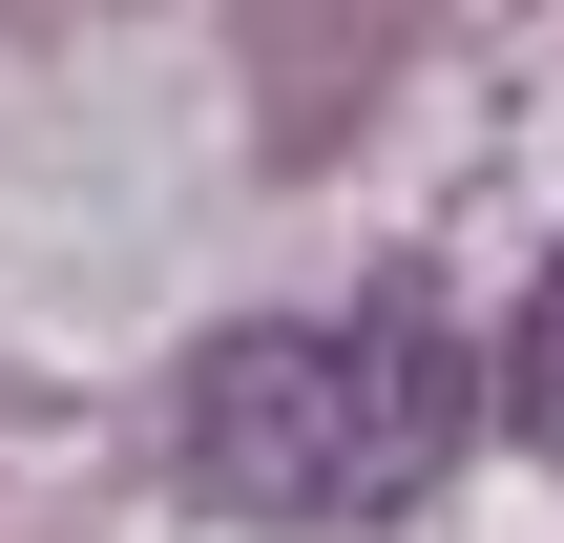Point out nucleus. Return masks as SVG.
I'll list each match as a JSON object with an SVG mask.
<instances>
[{"label":"nucleus","mask_w":564,"mask_h":543,"mask_svg":"<svg viewBox=\"0 0 564 543\" xmlns=\"http://www.w3.org/2000/svg\"><path fill=\"white\" fill-rule=\"evenodd\" d=\"M440 460H460V335H440V293L272 314V335L188 356V502H230V523L335 543V523H398Z\"/></svg>","instance_id":"1"},{"label":"nucleus","mask_w":564,"mask_h":543,"mask_svg":"<svg viewBox=\"0 0 564 543\" xmlns=\"http://www.w3.org/2000/svg\"><path fill=\"white\" fill-rule=\"evenodd\" d=\"M502 419L564 460V251H544V293H523V335H502Z\"/></svg>","instance_id":"2"}]
</instances>
